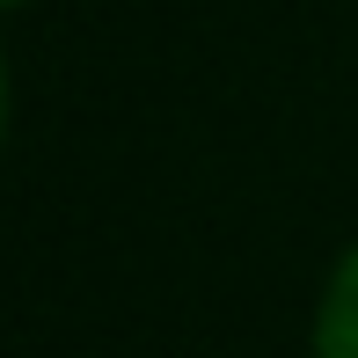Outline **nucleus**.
<instances>
[{
    "mask_svg": "<svg viewBox=\"0 0 358 358\" xmlns=\"http://www.w3.org/2000/svg\"><path fill=\"white\" fill-rule=\"evenodd\" d=\"M315 358H358V249L336 264L329 292L315 315Z\"/></svg>",
    "mask_w": 358,
    "mask_h": 358,
    "instance_id": "nucleus-1",
    "label": "nucleus"
},
{
    "mask_svg": "<svg viewBox=\"0 0 358 358\" xmlns=\"http://www.w3.org/2000/svg\"><path fill=\"white\" fill-rule=\"evenodd\" d=\"M0 132H8V73H0Z\"/></svg>",
    "mask_w": 358,
    "mask_h": 358,
    "instance_id": "nucleus-2",
    "label": "nucleus"
}]
</instances>
